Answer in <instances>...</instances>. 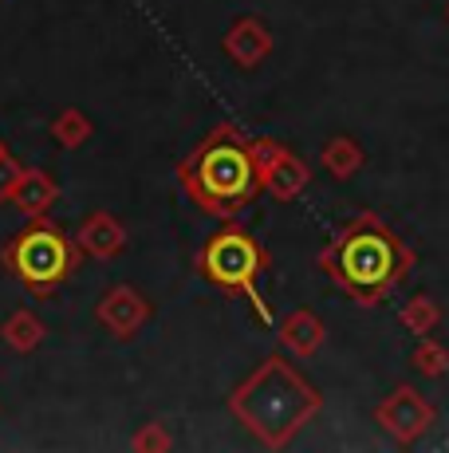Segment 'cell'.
Here are the masks:
<instances>
[{
    "mask_svg": "<svg viewBox=\"0 0 449 453\" xmlns=\"http://www.w3.org/2000/svg\"><path fill=\"white\" fill-rule=\"evenodd\" d=\"M178 181H181V189L194 197V205L202 209V213L224 217V221L245 213V209L256 202V194L264 189L253 138L232 123L213 127L209 134L194 146V154L181 158Z\"/></svg>",
    "mask_w": 449,
    "mask_h": 453,
    "instance_id": "cell-1",
    "label": "cell"
},
{
    "mask_svg": "<svg viewBox=\"0 0 449 453\" xmlns=\"http://www.w3.org/2000/svg\"><path fill=\"white\" fill-rule=\"evenodd\" d=\"M319 268L351 300L375 308L410 273V252L375 213H362L351 225H343L331 237V245L319 252Z\"/></svg>",
    "mask_w": 449,
    "mask_h": 453,
    "instance_id": "cell-2",
    "label": "cell"
},
{
    "mask_svg": "<svg viewBox=\"0 0 449 453\" xmlns=\"http://www.w3.org/2000/svg\"><path fill=\"white\" fill-rule=\"evenodd\" d=\"M319 390L300 379L292 363L280 355L264 359L261 367L248 374L237 390L229 395V411L264 441V446L280 449L300 434V426L319 411Z\"/></svg>",
    "mask_w": 449,
    "mask_h": 453,
    "instance_id": "cell-3",
    "label": "cell"
},
{
    "mask_svg": "<svg viewBox=\"0 0 449 453\" xmlns=\"http://www.w3.org/2000/svg\"><path fill=\"white\" fill-rule=\"evenodd\" d=\"M80 241L67 237L59 225H51L48 217H32L20 233L8 237V245L0 249V265L12 280H20L32 296H51L59 284H67L80 268Z\"/></svg>",
    "mask_w": 449,
    "mask_h": 453,
    "instance_id": "cell-4",
    "label": "cell"
},
{
    "mask_svg": "<svg viewBox=\"0 0 449 453\" xmlns=\"http://www.w3.org/2000/svg\"><path fill=\"white\" fill-rule=\"evenodd\" d=\"M264 268H269V252H264V245L253 237V233L240 229L237 221L221 225V229L202 245V252H197V273H202V280H209L213 288L245 296V300L253 303L256 319H261V324H272V308L264 303L261 288H256Z\"/></svg>",
    "mask_w": 449,
    "mask_h": 453,
    "instance_id": "cell-5",
    "label": "cell"
},
{
    "mask_svg": "<svg viewBox=\"0 0 449 453\" xmlns=\"http://www.w3.org/2000/svg\"><path fill=\"white\" fill-rule=\"evenodd\" d=\"M253 150H256V165H261V178H264V189L280 202H292L300 189L308 186V165L296 158L284 142L276 138H253Z\"/></svg>",
    "mask_w": 449,
    "mask_h": 453,
    "instance_id": "cell-6",
    "label": "cell"
},
{
    "mask_svg": "<svg viewBox=\"0 0 449 453\" xmlns=\"http://www.w3.org/2000/svg\"><path fill=\"white\" fill-rule=\"evenodd\" d=\"M150 316H154V303L146 300L134 284H115V288H107L99 296V303H95V319L115 339H134L138 327H146Z\"/></svg>",
    "mask_w": 449,
    "mask_h": 453,
    "instance_id": "cell-7",
    "label": "cell"
},
{
    "mask_svg": "<svg viewBox=\"0 0 449 453\" xmlns=\"http://www.w3.org/2000/svg\"><path fill=\"white\" fill-rule=\"evenodd\" d=\"M378 422H383V430L391 434V438L414 441L430 430V422H434V406H430L418 390L399 387L383 406H378Z\"/></svg>",
    "mask_w": 449,
    "mask_h": 453,
    "instance_id": "cell-8",
    "label": "cell"
},
{
    "mask_svg": "<svg viewBox=\"0 0 449 453\" xmlns=\"http://www.w3.org/2000/svg\"><path fill=\"white\" fill-rule=\"evenodd\" d=\"M75 241H80V249L88 252V257H99V260H110L118 257V252L126 249V225L118 221L115 213H88L80 221V229H75Z\"/></svg>",
    "mask_w": 449,
    "mask_h": 453,
    "instance_id": "cell-9",
    "label": "cell"
},
{
    "mask_svg": "<svg viewBox=\"0 0 449 453\" xmlns=\"http://www.w3.org/2000/svg\"><path fill=\"white\" fill-rule=\"evenodd\" d=\"M221 48L237 67H256L272 51V36L256 16H240V20H232V28L224 32Z\"/></svg>",
    "mask_w": 449,
    "mask_h": 453,
    "instance_id": "cell-10",
    "label": "cell"
},
{
    "mask_svg": "<svg viewBox=\"0 0 449 453\" xmlns=\"http://www.w3.org/2000/svg\"><path fill=\"white\" fill-rule=\"evenodd\" d=\"M59 202V181L51 178L44 165H24L20 181H16L8 205L20 209L24 217H48V209Z\"/></svg>",
    "mask_w": 449,
    "mask_h": 453,
    "instance_id": "cell-11",
    "label": "cell"
},
{
    "mask_svg": "<svg viewBox=\"0 0 449 453\" xmlns=\"http://www.w3.org/2000/svg\"><path fill=\"white\" fill-rule=\"evenodd\" d=\"M323 324H319V316L312 311H292L288 319L280 324V343L288 347L292 355H300V359H308V355H316L319 347H323Z\"/></svg>",
    "mask_w": 449,
    "mask_h": 453,
    "instance_id": "cell-12",
    "label": "cell"
},
{
    "mask_svg": "<svg viewBox=\"0 0 449 453\" xmlns=\"http://www.w3.org/2000/svg\"><path fill=\"white\" fill-rule=\"evenodd\" d=\"M0 339H4L12 351L28 355V351H36V347L44 343V319H40L36 311H28V308H16L12 316L0 324Z\"/></svg>",
    "mask_w": 449,
    "mask_h": 453,
    "instance_id": "cell-13",
    "label": "cell"
},
{
    "mask_svg": "<svg viewBox=\"0 0 449 453\" xmlns=\"http://www.w3.org/2000/svg\"><path fill=\"white\" fill-rule=\"evenodd\" d=\"M91 130H95L91 119L83 115L80 107H64L56 119H51V138H56L64 150H80V146L91 138Z\"/></svg>",
    "mask_w": 449,
    "mask_h": 453,
    "instance_id": "cell-14",
    "label": "cell"
},
{
    "mask_svg": "<svg viewBox=\"0 0 449 453\" xmlns=\"http://www.w3.org/2000/svg\"><path fill=\"white\" fill-rule=\"evenodd\" d=\"M323 165H327V173H335V178H351V173L362 165L359 142H351V138H331V142L323 146Z\"/></svg>",
    "mask_w": 449,
    "mask_h": 453,
    "instance_id": "cell-15",
    "label": "cell"
},
{
    "mask_svg": "<svg viewBox=\"0 0 449 453\" xmlns=\"http://www.w3.org/2000/svg\"><path fill=\"white\" fill-rule=\"evenodd\" d=\"M414 367H418L422 374H442V371L449 367L445 347H438V343H422L418 351H414Z\"/></svg>",
    "mask_w": 449,
    "mask_h": 453,
    "instance_id": "cell-16",
    "label": "cell"
},
{
    "mask_svg": "<svg viewBox=\"0 0 449 453\" xmlns=\"http://www.w3.org/2000/svg\"><path fill=\"white\" fill-rule=\"evenodd\" d=\"M131 446H134V449H170L174 441H170V434L162 430V422H146L142 430L134 434Z\"/></svg>",
    "mask_w": 449,
    "mask_h": 453,
    "instance_id": "cell-17",
    "label": "cell"
},
{
    "mask_svg": "<svg viewBox=\"0 0 449 453\" xmlns=\"http://www.w3.org/2000/svg\"><path fill=\"white\" fill-rule=\"evenodd\" d=\"M402 319H406V324H410L414 331H430V327H434V319H438V308H434L430 300H414L410 308L402 311Z\"/></svg>",
    "mask_w": 449,
    "mask_h": 453,
    "instance_id": "cell-18",
    "label": "cell"
},
{
    "mask_svg": "<svg viewBox=\"0 0 449 453\" xmlns=\"http://www.w3.org/2000/svg\"><path fill=\"white\" fill-rule=\"evenodd\" d=\"M20 173H24V165L12 158V154H0V202H8L12 197V189H16V181H20Z\"/></svg>",
    "mask_w": 449,
    "mask_h": 453,
    "instance_id": "cell-19",
    "label": "cell"
},
{
    "mask_svg": "<svg viewBox=\"0 0 449 453\" xmlns=\"http://www.w3.org/2000/svg\"><path fill=\"white\" fill-rule=\"evenodd\" d=\"M0 154H8V146H4V142H0Z\"/></svg>",
    "mask_w": 449,
    "mask_h": 453,
    "instance_id": "cell-20",
    "label": "cell"
}]
</instances>
